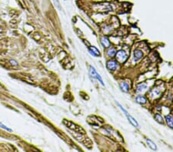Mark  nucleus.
I'll list each match as a JSON object with an SVG mask.
<instances>
[{
  "instance_id": "14",
  "label": "nucleus",
  "mask_w": 173,
  "mask_h": 152,
  "mask_svg": "<svg viewBox=\"0 0 173 152\" xmlns=\"http://www.w3.org/2000/svg\"><path fill=\"white\" fill-rule=\"evenodd\" d=\"M0 127H2V128H3L4 130H6L7 131H9V132H12V129H10L9 127H8L7 126L4 125L2 122H0Z\"/></svg>"
},
{
  "instance_id": "10",
  "label": "nucleus",
  "mask_w": 173,
  "mask_h": 152,
  "mask_svg": "<svg viewBox=\"0 0 173 152\" xmlns=\"http://www.w3.org/2000/svg\"><path fill=\"white\" fill-rule=\"evenodd\" d=\"M146 142H147V144H148V147L150 148L152 150H154V151L157 150V146H156V145H155V144L153 141H152L150 139H147V140H146Z\"/></svg>"
},
{
  "instance_id": "3",
  "label": "nucleus",
  "mask_w": 173,
  "mask_h": 152,
  "mask_svg": "<svg viewBox=\"0 0 173 152\" xmlns=\"http://www.w3.org/2000/svg\"><path fill=\"white\" fill-rule=\"evenodd\" d=\"M115 55H116V59L121 63L125 62L128 59L127 53L125 52V51H123V50H119V52H117Z\"/></svg>"
},
{
  "instance_id": "2",
  "label": "nucleus",
  "mask_w": 173,
  "mask_h": 152,
  "mask_svg": "<svg viewBox=\"0 0 173 152\" xmlns=\"http://www.w3.org/2000/svg\"><path fill=\"white\" fill-rule=\"evenodd\" d=\"M119 108H121V110L123 111V112L125 113V116H126L127 117V118H128V120H129V122L133 125V126H135V127H138V122H137V121H136V120L134 118H133V117H132L128 112H127V111L126 110H125L121 105H120V104H119Z\"/></svg>"
},
{
  "instance_id": "9",
  "label": "nucleus",
  "mask_w": 173,
  "mask_h": 152,
  "mask_svg": "<svg viewBox=\"0 0 173 152\" xmlns=\"http://www.w3.org/2000/svg\"><path fill=\"white\" fill-rule=\"evenodd\" d=\"M120 88H121V90L124 92H128L129 89V85L125 83V82H122L120 84Z\"/></svg>"
},
{
  "instance_id": "15",
  "label": "nucleus",
  "mask_w": 173,
  "mask_h": 152,
  "mask_svg": "<svg viewBox=\"0 0 173 152\" xmlns=\"http://www.w3.org/2000/svg\"><path fill=\"white\" fill-rule=\"evenodd\" d=\"M145 89H146V85H144V84H141V85H140L138 87V91L140 92V91H143Z\"/></svg>"
},
{
  "instance_id": "17",
  "label": "nucleus",
  "mask_w": 173,
  "mask_h": 152,
  "mask_svg": "<svg viewBox=\"0 0 173 152\" xmlns=\"http://www.w3.org/2000/svg\"><path fill=\"white\" fill-rule=\"evenodd\" d=\"M9 63L11 64L12 65H14V66H17L18 65V62L15 61V60H13V59H11L9 61Z\"/></svg>"
},
{
  "instance_id": "7",
  "label": "nucleus",
  "mask_w": 173,
  "mask_h": 152,
  "mask_svg": "<svg viewBox=\"0 0 173 152\" xmlns=\"http://www.w3.org/2000/svg\"><path fill=\"white\" fill-rule=\"evenodd\" d=\"M136 101L137 103L138 104H141V105H144V104H145L147 102V99L146 98H145L144 96H137L136 98Z\"/></svg>"
},
{
  "instance_id": "11",
  "label": "nucleus",
  "mask_w": 173,
  "mask_h": 152,
  "mask_svg": "<svg viewBox=\"0 0 173 152\" xmlns=\"http://www.w3.org/2000/svg\"><path fill=\"white\" fill-rule=\"evenodd\" d=\"M166 121L168 124V125L172 127V128H173V118L170 115H167L166 117Z\"/></svg>"
},
{
  "instance_id": "8",
  "label": "nucleus",
  "mask_w": 173,
  "mask_h": 152,
  "mask_svg": "<svg viewBox=\"0 0 173 152\" xmlns=\"http://www.w3.org/2000/svg\"><path fill=\"white\" fill-rule=\"evenodd\" d=\"M89 52H90L91 55H93V56H98V55H99V51L96 49V47H94V46H92L90 48Z\"/></svg>"
},
{
  "instance_id": "5",
  "label": "nucleus",
  "mask_w": 173,
  "mask_h": 152,
  "mask_svg": "<svg viewBox=\"0 0 173 152\" xmlns=\"http://www.w3.org/2000/svg\"><path fill=\"white\" fill-rule=\"evenodd\" d=\"M101 43H102V45H103V46L105 47V48H108V47L110 46L109 39L107 37H105V36L102 37V38H101Z\"/></svg>"
},
{
  "instance_id": "13",
  "label": "nucleus",
  "mask_w": 173,
  "mask_h": 152,
  "mask_svg": "<svg viewBox=\"0 0 173 152\" xmlns=\"http://www.w3.org/2000/svg\"><path fill=\"white\" fill-rule=\"evenodd\" d=\"M155 119L156 121L158 122L159 123L163 124V119H162V116H161L159 114H156V115H155Z\"/></svg>"
},
{
  "instance_id": "1",
  "label": "nucleus",
  "mask_w": 173,
  "mask_h": 152,
  "mask_svg": "<svg viewBox=\"0 0 173 152\" xmlns=\"http://www.w3.org/2000/svg\"><path fill=\"white\" fill-rule=\"evenodd\" d=\"M89 74H90V75H91V77H92V78H96V79L98 80V81L101 83V85H103V86L105 85H104V82H103V78H102L101 75L97 72L95 68H94V67L90 66Z\"/></svg>"
},
{
  "instance_id": "18",
  "label": "nucleus",
  "mask_w": 173,
  "mask_h": 152,
  "mask_svg": "<svg viewBox=\"0 0 173 152\" xmlns=\"http://www.w3.org/2000/svg\"><path fill=\"white\" fill-rule=\"evenodd\" d=\"M64 1H66V0H64Z\"/></svg>"
},
{
  "instance_id": "12",
  "label": "nucleus",
  "mask_w": 173,
  "mask_h": 152,
  "mask_svg": "<svg viewBox=\"0 0 173 152\" xmlns=\"http://www.w3.org/2000/svg\"><path fill=\"white\" fill-rule=\"evenodd\" d=\"M107 53H108V55L109 57H113V56H115V54H116V51H115V49H113V48H111V49H108V51Z\"/></svg>"
},
{
  "instance_id": "16",
  "label": "nucleus",
  "mask_w": 173,
  "mask_h": 152,
  "mask_svg": "<svg viewBox=\"0 0 173 152\" xmlns=\"http://www.w3.org/2000/svg\"><path fill=\"white\" fill-rule=\"evenodd\" d=\"M52 2H54L55 5H56L57 8H59V9H61L60 3H59V0H52Z\"/></svg>"
},
{
  "instance_id": "6",
  "label": "nucleus",
  "mask_w": 173,
  "mask_h": 152,
  "mask_svg": "<svg viewBox=\"0 0 173 152\" xmlns=\"http://www.w3.org/2000/svg\"><path fill=\"white\" fill-rule=\"evenodd\" d=\"M143 56V52H141V50H136L134 52V57H135V61H138L140 59H141V57Z\"/></svg>"
},
{
  "instance_id": "4",
  "label": "nucleus",
  "mask_w": 173,
  "mask_h": 152,
  "mask_svg": "<svg viewBox=\"0 0 173 152\" xmlns=\"http://www.w3.org/2000/svg\"><path fill=\"white\" fill-rule=\"evenodd\" d=\"M107 68L110 71H115L118 68V63L114 60H110L107 62Z\"/></svg>"
}]
</instances>
